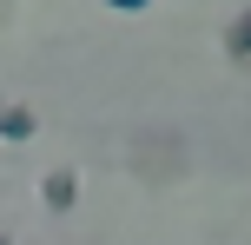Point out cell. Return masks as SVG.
Returning a JSON list of instances; mask_svg holds the SVG:
<instances>
[{
    "instance_id": "cell-3",
    "label": "cell",
    "mask_w": 251,
    "mask_h": 245,
    "mask_svg": "<svg viewBox=\"0 0 251 245\" xmlns=\"http://www.w3.org/2000/svg\"><path fill=\"white\" fill-rule=\"evenodd\" d=\"M225 53H231V60H251V7L225 27Z\"/></svg>"
},
{
    "instance_id": "cell-2",
    "label": "cell",
    "mask_w": 251,
    "mask_h": 245,
    "mask_svg": "<svg viewBox=\"0 0 251 245\" xmlns=\"http://www.w3.org/2000/svg\"><path fill=\"white\" fill-rule=\"evenodd\" d=\"M33 133H40V113H33V106H0V139L20 146V139H33Z\"/></svg>"
},
{
    "instance_id": "cell-5",
    "label": "cell",
    "mask_w": 251,
    "mask_h": 245,
    "mask_svg": "<svg viewBox=\"0 0 251 245\" xmlns=\"http://www.w3.org/2000/svg\"><path fill=\"white\" fill-rule=\"evenodd\" d=\"M0 245H13V239H7V232H0Z\"/></svg>"
},
{
    "instance_id": "cell-1",
    "label": "cell",
    "mask_w": 251,
    "mask_h": 245,
    "mask_svg": "<svg viewBox=\"0 0 251 245\" xmlns=\"http://www.w3.org/2000/svg\"><path fill=\"white\" fill-rule=\"evenodd\" d=\"M40 206H47V212H73L79 206V172L73 166H53L47 179H40Z\"/></svg>"
},
{
    "instance_id": "cell-4",
    "label": "cell",
    "mask_w": 251,
    "mask_h": 245,
    "mask_svg": "<svg viewBox=\"0 0 251 245\" xmlns=\"http://www.w3.org/2000/svg\"><path fill=\"white\" fill-rule=\"evenodd\" d=\"M113 13H139V7H152V0H106Z\"/></svg>"
}]
</instances>
